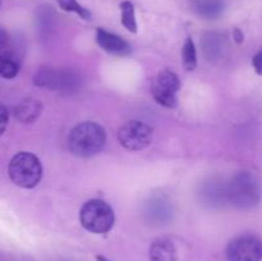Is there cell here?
<instances>
[{"mask_svg":"<svg viewBox=\"0 0 262 261\" xmlns=\"http://www.w3.org/2000/svg\"><path fill=\"white\" fill-rule=\"evenodd\" d=\"M118 141L129 151H140L152 141V128L140 120H129L118 130Z\"/></svg>","mask_w":262,"mask_h":261,"instance_id":"obj_7","label":"cell"},{"mask_svg":"<svg viewBox=\"0 0 262 261\" xmlns=\"http://www.w3.org/2000/svg\"><path fill=\"white\" fill-rule=\"evenodd\" d=\"M120 12H122V25L127 28L129 32L137 33V19H136L135 5L130 2L120 3Z\"/></svg>","mask_w":262,"mask_h":261,"instance_id":"obj_14","label":"cell"},{"mask_svg":"<svg viewBox=\"0 0 262 261\" xmlns=\"http://www.w3.org/2000/svg\"><path fill=\"white\" fill-rule=\"evenodd\" d=\"M42 105L36 99H25L14 107L15 119L20 123H32L40 117Z\"/></svg>","mask_w":262,"mask_h":261,"instance_id":"obj_12","label":"cell"},{"mask_svg":"<svg viewBox=\"0 0 262 261\" xmlns=\"http://www.w3.org/2000/svg\"><path fill=\"white\" fill-rule=\"evenodd\" d=\"M96 42L100 48L106 53L113 55L124 56L130 53V46L127 41L115 33L109 32L104 28H97L96 30Z\"/></svg>","mask_w":262,"mask_h":261,"instance_id":"obj_9","label":"cell"},{"mask_svg":"<svg viewBox=\"0 0 262 261\" xmlns=\"http://www.w3.org/2000/svg\"><path fill=\"white\" fill-rule=\"evenodd\" d=\"M148 257L150 261H177L178 250L173 241L169 238H158L151 243Z\"/></svg>","mask_w":262,"mask_h":261,"instance_id":"obj_10","label":"cell"},{"mask_svg":"<svg viewBox=\"0 0 262 261\" xmlns=\"http://www.w3.org/2000/svg\"><path fill=\"white\" fill-rule=\"evenodd\" d=\"M9 178L15 186L33 188L42 178V165L40 159L31 153H18L13 156L8 168Z\"/></svg>","mask_w":262,"mask_h":261,"instance_id":"obj_3","label":"cell"},{"mask_svg":"<svg viewBox=\"0 0 262 261\" xmlns=\"http://www.w3.org/2000/svg\"><path fill=\"white\" fill-rule=\"evenodd\" d=\"M19 63L17 58L12 55L10 53H4L0 55V76L5 79H12L19 72Z\"/></svg>","mask_w":262,"mask_h":261,"instance_id":"obj_13","label":"cell"},{"mask_svg":"<svg viewBox=\"0 0 262 261\" xmlns=\"http://www.w3.org/2000/svg\"><path fill=\"white\" fill-rule=\"evenodd\" d=\"M220 36H217L216 33H211L206 37L205 41V51H206V55L209 58H215L220 54L222 51V40H220Z\"/></svg>","mask_w":262,"mask_h":261,"instance_id":"obj_17","label":"cell"},{"mask_svg":"<svg viewBox=\"0 0 262 261\" xmlns=\"http://www.w3.org/2000/svg\"><path fill=\"white\" fill-rule=\"evenodd\" d=\"M262 199V187L255 174L241 171L227 186V200L235 207L250 210L257 206Z\"/></svg>","mask_w":262,"mask_h":261,"instance_id":"obj_2","label":"cell"},{"mask_svg":"<svg viewBox=\"0 0 262 261\" xmlns=\"http://www.w3.org/2000/svg\"><path fill=\"white\" fill-rule=\"evenodd\" d=\"M33 83L53 91H76L79 86V77L69 69L42 68L33 77Z\"/></svg>","mask_w":262,"mask_h":261,"instance_id":"obj_5","label":"cell"},{"mask_svg":"<svg viewBox=\"0 0 262 261\" xmlns=\"http://www.w3.org/2000/svg\"><path fill=\"white\" fill-rule=\"evenodd\" d=\"M79 222L90 233L105 234L113 228L115 215L112 206L102 200H90L79 211Z\"/></svg>","mask_w":262,"mask_h":261,"instance_id":"obj_4","label":"cell"},{"mask_svg":"<svg viewBox=\"0 0 262 261\" xmlns=\"http://www.w3.org/2000/svg\"><path fill=\"white\" fill-rule=\"evenodd\" d=\"M179 90H181V81H179L178 76L170 69H163L154 78L151 94H152L155 101L161 106L173 109L178 102L177 95H178Z\"/></svg>","mask_w":262,"mask_h":261,"instance_id":"obj_6","label":"cell"},{"mask_svg":"<svg viewBox=\"0 0 262 261\" xmlns=\"http://www.w3.org/2000/svg\"><path fill=\"white\" fill-rule=\"evenodd\" d=\"M8 41H9V38H8V33L5 32L3 28H0V55L7 53Z\"/></svg>","mask_w":262,"mask_h":261,"instance_id":"obj_20","label":"cell"},{"mask_svg":"<svg viewBox=\"0 0 262 261\" xmlns=\"http://www.w3.org/2000/svg\"><path fill=\"white\" fill-rule=\"evenodd\" d=\"M182 59H183V66L187 71H193L197 67V50L191 37H187V40L184 41L183 49H182Z\"/></svg>","mask_w":262,"mask_h":261,"instance_id":"obj_15","label":"cell"},{"mask_svg":"<svg viewBox=\"0 0 262 261\" xmlns=\"http://www.w3.org/2000/svg\"><path fill=\"white\" fill-rule=\"evenodd\" d=\"M0 4H2V2H0Z\"/></svg>","mask_w":262,"mask_h":261,"instance_id":"obj_23","label":"cell"},{"mask_svg":"<svg viewBox=\"0 0 262 261\" xmlns=\"http://www.w3.org/2000/svg\"><path fill=\"white\" fill-rule=\"evenodd\" d=\"M96 261H112V260L107 257H105L104 255H96Z\"/></svg>","mask_w":262,"mask_h":261,"instance_id":"obj_22","label":"cell"},{"mask_svg":"<svg viewBox=\"0 0 262 261\" xmlns=\"http://www.w3.org/2000/svg\"><path fill=\"white\" fill-rule=\"evenodd\" d=\"M234 38L238 44H241L243 41V33L239 28H235L234 30Z\"/></svg>","mask_w":262,"mask_h":261,"instance_id":"obj_21","label":"cell"},{"mask_svg":"<svg viewBox=\"0 0 262 261\" xmlns=\"http://www.w3.org/2000/svg\"><path fill=\"white\" fill-rule=\"evenodd\" d=\"M106 143V133L95 122H83L71 130L68 136V147L78 158H91L99 154Z\"/></svg>","mask_w":262,"mask_h":261,"instance_id":"obj_1","label":"cell"},{"mask_svg":"<svg viewBox=\"0 0 262 261\" xmlns=\"http://www.w3.org/2000/svg\"><path fill=\"white\" fill-rule=\"evenodd\" d=\"M228 261H261L262 240L255 234H241L227 247Z\"/></svg>","mask_w":262,"mask_h":261,"instance_id":"obj_8","label":"cell"},{"mask_svg":"<svg viewBox=\"0 0 262 261\" xmlns=\"http://www.w3.org/2000/svg\"><path fill=\"white\" fill-rule=\"evenodd\" d=\"M191 9L204 19H216L225 9L224 0H191Z\"/></svg>","mask_w":262,"mask_h":261,"instance_id":"obj_11","label":"cell"},{"mask_svg":"<svg viewBox=\"0 0 262 261\" xmlns=\"http://www.w3.org/2000/svg\"><path fill=\"white\" fill-rule=\"evenodd\" d=\"M8 120H9V114H8V110L5 109V106H3L0 104V136L4 133L5 128L8 125Z\"/></svg>","mask_w":262,"mask_h":261,"instance_id":"obj_18","label":"cell"},{"mask_svg":"<svg viewBox=\"0 0 262 261\" xmlns=\"http://www.w3.org/2000/svg\"><path fill=\"white\" fill-rule=\"evenodd\" d=\"M252 66H253V69H255L256 73L262 76V50L258 51V53L253 56Z\"/></svg>","mask_w":262,"mask_h":261,"instance_id":"obj_19","label":"cell"},{"mask_svg":"<svg viewBox=\"0 0 262 261\" xmlns=\"http://www.w3.org/2000/svg\"><path fill=\"white\" fill-rule=\"evenodd\" d=\"M56 3L64 12L76 13L82 19H90L91 18V12L82 7L77 0H56Z\"/></svg>","mask_w":262,"mask_h":261,"instance_id":"obj_16","label":"cell"}]
</instances>
